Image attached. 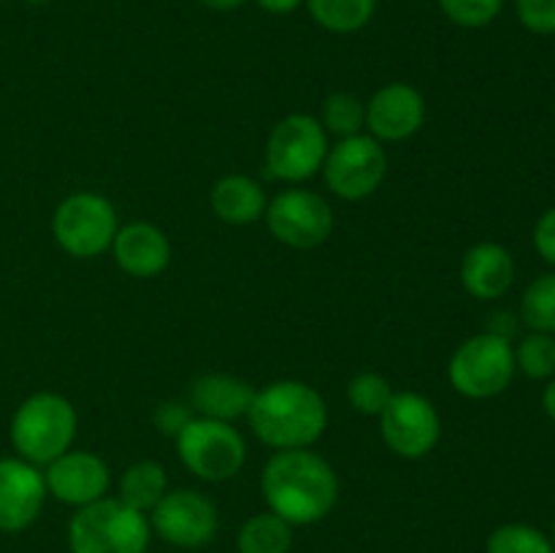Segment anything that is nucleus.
Returning a JSON list of instances; mask_svg holds the SVG:
<instances>
[{
    "mask_svg": "<svg viewBox=\"0 0 555 553\" xmlns=\"http://www.w3.org/2000/svg\"><path fill=\"white\" fill-rule=\"evenodd\" d=\"M70 553H146L150 524L146 515L122 499H98L76 510L68 524Z\"/></svg>",
    "mask_w": 555,
    "mask_h": 553,
    "instance_id": "4",
    "label": "nucleus"
},
{
    "mask_svg": "<svg viewBox=\"0 0 555 553\" xmlns=\"http://www.w3.org/2000/svg\"><path fill=\"white\" fill-rule=\"evenodd\" d=\"M515 369L529 380H551L555 374V336L531 331L515 347Z\"/></svg>",
    "mask_w": 555,
    "mask_h": 553,
    "instance_id": "26",
    "label": "nucleus"
},
{
    "mask_svg": "<svg viewBox=\"0 0 555 553\" xmlns=\"http://www.w3.org/2000/svg\"><path fill=\"white\" fill-rule=\"evenodd\" d=\"M439 9L459 27H486L502 14L504 0H439Z\"/></svg>",
    "mask_w": 555,
    "mask_h": 553,
    "instance_id": "28",
    "label": "nucleus"
},
{
    "mask_svg": "<svg viewBox=\"0 0 555 553\" xmlns=\"http://www.w3.org/2000/svg\"><path fill=\"white\" fill-rule=\"evenodd\" d=\"M193 417V407L182 404V401H163L155 412V423L166 437H177Z\"/></svg>",
    "mask_w": 555,
    "mask_h": 553,
    "instance_id": "30",
    "label": "nucleus"
},
{
    "mask_svg": "<svg viewBox=\"0 0 555 553\" xmlns=\"http://www.w3.org/2000/svg\"><path fill=\"white\" fill-rule=\"evenodd\" d=\"M486 553H553V542L537 526L504 524L491 531Z\"/></svg>",
    "mask_w": 555,
    "mask_h": 553,
    "instance_id": "25",
    "label": "nucleus"
},
{
    "mask_svg": "<svg viewBox=\"0 0 555 553\" xmlns=\"http://www.w3.org/2000/svg\"><path fill=\"white\" fill-rule=\"evenodd\" d=\"M393 388H390L388 377L377 372H361L350 380L347 385V399H350L352 410L361 415H377L388 407Z\"/></svg>",
    "mask_w": 555,
    "mask_h": 553,
    "instance_id": "27",
    "label": "nucleus"
},
{
    "mask_svg": "<svg viewBox=\"0 0 555 553\" xmlns=\"http://www.w3.org/2000/svg\"><path fill=\"white\" fill-rule=\"evenodd\" d=\"M168 493V475L157 461H135L119 477V499L139 513H152Z\"/></svg>",
    "mask_w": 555,
    "mask_h": 553,
    "instance_id": "20",
    "label": "nucleus"
},
{
    "mask_svg": "<svg viewBox=\"0 0 555 553\" xmlns=\"http://www.w3.org/2000/svg\"><path fill=\"white\" fill-rule=\"evenodd\" d=\"M47 502L43 472L25 459H0V531H22Z\"/></svg>",
    "mask_w": 555,
    "mask_h": 553,
    "instance_id": "15",
    "label": "nucleus"
},
{
    "mask_svg": "<svg viewBox=\"0 0 555 553\" xmlns=\"http://www.w3.org/2000/svg\"><path fill=\"white\" fill-rule=\"evenodd\" d=\"M520 320L531 331L555 334V274H542L520 298Z\"/></svg>",
    "mask_w": 555,
    "mask_h": 553,
    "instance_id": "23",
    "label": "nucleus"
},
{
    "mask_svg": "<svg viewBox=\"0 0 555 553\" xmlns=\"http://www.w3.org/2000/svg\"><path fill=\"white\" fill-rule=\"evenodd\" d=\"M388 157L374 136H347L339 144L328 146L323 160V177L328 190L345 201H363L377 193L385 182Z\"/></svg>",
    "mask_w": 555,
    "mask_h": 553,
    "instance_id": "9",
    "label": "nucleus"
},
{
    "mask_svg": "<svg viewBox=\"0 0 555 553\" xmlns=\"http://www.w3.org/2000/svg\"><path fill=\"white\" fill-rule=\"evenodd\" d=\"M515 282V260L504 244L480 242L461 260V285L477 301L502 298Z\"/></svg>",
    "mask_w": 555,
    "mask_h": 553,
    "instance_id": "17",
    "label": "nucleus"
},
{
    "mask_svg": "<svg viewBox=\"0 0 555 553\" xmlns=\"http://www.w3.org/2000/svg\"><path fill=\"white\" fill-rule=\"evenodd\" d=\"M291 545L293 526L271 510L244 520L238 531V553H291Z\"/></svg>",
    "mask_w": 555,
    "mask_h": 553,
    "instance_id": "22",
    "label": "nucleus"
},
{
    "mask_svg": "<svg viewBox=\"0 0 555 553\" xmlns=\"http://www.w3.org/2000/svg\"><path fill=\"white\" fill-rule=\"evenodd\" d=\"M312 20L328 33H358L372 22L377 0H304Z\"/></svg>",
    "mask_w": 555,
    "mask_h": 553,
    "instance_id": "21",
    "label": "nucleus"
},
{
    "mask_svg": "<svg viewBox=\"0 0 555 553\" xmlns=\"http://www.w3.org/2000/svg\"><path fill=\"white\" fill-rule=\"evenodd\" d=\"M119 231L117 209L98 193L68 195L52 215L54 242L74 258H98L112 247Z\"/></svg>",
    "mask_w": 555,
    "mask_h": 553,
    "instance_id": "7",
    "label": "nucleus"
},
{
    "mask_svg": "<svg viewBox=\"0 0 555 553\" xmlns=\"http://www.w3.org/2000/svg\"><path fill=\"white\" fill-rule=\"evenodd\" d=\"M323 128L328 133L347 139V136H358L366 125V103L352 92H334L325 98L323 103Z\"/></svg>",
    "mask_w": 555,
    "mask_h": 553,
    "instance_id": "24",
    "label": "nucleus"
},
{
    "mask_svg": "<svg viewBox=\"0 0 555 553\" xmlns=\"http://www.w3.org/2000/svg\"><path fill=\"white\" fill-rule=\"evenodd\" d=\"M260 488L271 513L291 526L323 520L339 499V477L323 455L312 450H276L263 466Z\"/></svg>",
    "mask_w": 555,
    "mask_h": 553,
    "instance_id": "1",
    "label": "nucleus"
},
{
    "mask_svg": "<svg viewBox=\"0 0 555 553\" xmlns=\"http://www.w3.org/2000/svg\"><path fill=\"white\" fill-rule=\"evenodd\" d=\"M266 226L276 242L293 249H314L334 231V211L312 190H282L266 204Z\"/></svg>",
    "mask_w": 555,
    "mask_h": 553,
    "instance_id": "10",
    "label": "nucleus"
},
{
    "mask_svg": "<svg viewBox=\"0 0 555 553\" xmlns=\"http://www.w3.org/2000/svg\"><path fill=\"white\" fill-rule=\"evenodd\" d=\"M534 247L542 260L555 266V206L545 211L534 226Z\"/></svg>",
    "mask_w": 555,
    "mask_h": 553,
    "instance_id": "31",
    "label": "nucleus"
},
{
    "mask_svg": "<svg viewBox=\"0 0 555 553\" xmlns=\"http://www.w3.org/2000/svg\"><path fill=\"white\" fill-rule=\"evenodd\" d=\"M520 25L537 36H555V0H515Z\"/></svg>",
    "mask_w": 555,
    "mask_h": 553,
    "instance_id": "29",
    "label": "nucleus"
},
{
    "mask_svg": "<svg viewBox=\"0 0 555 553\" xmlns=\"http://www.w3.org/2000/svg\"><path fill=\"white\" fill-rule=\"evenodd\" d=\"M450 385L466 399H493L504 394L515 377V347L496 331L461 342L448 363Z\"/></svg>",
    "mask_w": 555,
    "mask_h": 553,
    "instance_id": "5",
    "label": "nucleus"
},
{
    "mask_svg": "<svg viewBox=\"0 0 555 553\" xmlns=\"http://www.w3.org/2000/svg\"><path fill=\"white\" fill-rule=\"evenodd\" d=\"M43 483H47V493H52L54 499L74 504V507H85V504L106 497L112 472H108V464L98 453L65 450L52 464H47Z\"/></svg>",
    "mask_w": 555,
    "mask_h": 553,
    "instance_id": "13",
    "label": "nucleus"
},
{
    "mask_svg": "<svg viewBox=\"0 0 555 553\" xmlns=\"http://www.w3.org/2000/svg\"><path fill=\"white\" fill-rule=\"evenodd\" d=\"M301 3L304 0H258L260 9L269 11V14H276V16L293 14V11H296Z\"/></svg>",
    "mask_w": 555,
    "mask_h": 553,
    "instance_id": "32",
    "label": "nucleus"
},
{
    "mask_svg": "<svg viewBox=\"0 0 555 553\" xmlns=\"http://www.w3.org/2000/svg\"><path fill=\"white\" fill-rule=\"evenodd\" d=\"M206 9H215V11H233V9H242L247 0H201Z\"/></svg>",
    "mask_w": 555,
    "mask_h": 553,
    "instance_id": "34",
    "label": "nucleus"
},
{
    "mask_svg": "<svg viewBox=\"0 0 555 553\" xmlns=\"http://www.w3.org/2000/svg\"><path fill=\"white\" fill-rule=\"evenodd\" d=\"M426 123V98L417 87L393 81L369 98L366 128L377 141L412 139Z\"/></svg>",
    "mask_w": 555,
    "mask_h": 553,
    "instance_id": "14",
    "label": "nucleus"
},
{
    "mask_svg": "<svg viewBox=\"0 0 555 553\" xmlns=\"http://www.w3.org/2000/svg\"><path fill=\"white\" fill-rule=\"evenodd\" d=\"M379 434L385 445L401 459H423L437 448L442 437V421L431 401L415 390L390 396L388 407L379 412Z\"/></svg>",
    "mask_w": 555,
    "mask_h": 553,
    "instance_id": "11",
    "label": "nucleus"
},
{
    "mask_svg": "<svg viewBox=\"0 0 555 553\" xmlns=\"http://www.w3.org/2000/svg\"><path fill=\"white\" fill-rule=\"evenodd\" d=\"M211 211L228 226H249L266 215V193L247 173H228L211 188Z\"/></svg>",
    "mask_w": 555,
    "mask_h": 553,
    "instance_id": "19",
    "label": "nucleus"
},
{
    "mask_svg": "<svg viewBox=\"0 0 555 553\" xmlns=\"http://www.w3.org/2000/svg\"><path fill=\"white\" fill-rule=\"evenodd\" d=\"M542 407H545L547 417L555 423V374L551 380H547L545 385V394H542Z\"/></svg>",
    "mask_w": 555,
    "mask_h": 553,
    "instance_id": "33",
    "label": "nucleus"
},
{
    "mask_svg": "<svg viewBox=\"0 0 555 553\" xmlns=\"http://www.w3.org/2000/svg\"><path fill=\"white\" fill-rule=\"evenodd\" d=\"M112 253L119 269L139 280L163 274L171 263V242L152 222H128L119 228L112 242Z\"/></svg>",
    "mask_w": 555,
    "mask_h": 553,
    "instance_id": "16",
    "label": "nucleus"
},
{
    "mask_svg": "<svg viewBox=\"0 0 555 553\" xmlns=\"http://www.w3.org/2000/svg\"><path fill=\"white\" fill-rule=\"evenodd\" d=\"M177 453L195 477L222 483L242 472L247 445L231 423L198 415L190 417L188 426L177 434Z\"/></svg>",
    "mask_w": 555,
    "mask_h": 553,
    "instance_id": "6",
    "label": "nucleus"
},
{
    "mask_svg": "<svg viewBox=\"0 0 555 553\" xmlns=\"http://www.w3.org/2000/svg\"><path fill=\"white\" fill-rule=\"evenodd\" d=\"M247 417L263 445L274 450H301L323 437L328 407L309 383L276 380L255 390Z\"/></svg>",
    "mask_w": 555,
    "mask_h": 553,
    "instance_id": "2",
    "label": "nucleus"
},
{
    "mask_svg": "<svg viewBox=\"0 0 555 553\" xmlns=\"http://www.w3.org/2000/svg\"><path fill=\"white\" fill-rule=\"evenodd\" d=\"M76 426H79V417H76L74 404L65 396L41 390V394L27 396L16 407L11 417V445L20 459L47 466L65 450H70Z\"/></svg>",
    "mask_w": 555,
    "mask_h": 553,
    "instance_id": "3",
    "label": "nucleus"
},
{
    "mask_svg": "<svg viewBox=\"0 0 555 553\" xmlns=\"http://www.w3.org/2000/svg\"><path fill=\"white\" fill-rule=\"evenodd\" d=\"M328 133L312 114H287L266 141V168L282 182H304L323 168Z\"/></svg>",
    "mask_w": 555,
    "mask_h": 553,
    "instance_id": "8",
    "label": "nucleus"
},
{
    "mask_svg": "<svg viewBox=\"0 0 555 553\" xmlns=\"http://www.w3.org/2000/svg\"><path fill=\"white\" fill-rule=\"evenodd\" d=\"M217 507L209 497L190 488L168 491L152 510V529L177 548H201L215 540Z\"/></svg>",
    "mask_w": 555,
    "mask_h": 553,
    "instance_id": "12",
    "label": "nucleus"
},
{
    "mask_svg": "<svg viewBox=\"0 0 555 553\" xmlns=\"http://www.w3.org/2000/svg\"><path fill=\"white\" fill-rule=\"evenodd\" d=\"M25 3H33V5H41V3H49V0H25Z\"/></svg>",
    "mask_w": 555,
    "mask_h": 553,
    "instance_id": "35",
    "label": "nucleus"
},
{
    "mask_svg": "<svg viewBox=\"0 0 555 553\" xmlns=\"http://www.w3.org/2000/svg\"><path fill=\"white\" fill-rule=\"evenodd\" d=\"M551 542H553V553H555V520H553V535H551Z\"/></svg>",
    "mask_w": 555,
    "mask_h": 553,
    "instance_id": "36",
    "label": "nucleus"
},
{
    "mask_svg": "<svg viewBox=\"0 0 555 553\" xmlns=\"http://www.w3.org/2000/svg\"><path fill=\"white\" fill-rule=\"evenodd\" d=\"M255 399V388L242 377L233 374H204L190 388V407L201 417L211 421H236L249 412V404Z\"/></svg>",
    "mask_w": 555,
    "mask_h": 553,
    "instance_id": "18",
    "label": "nucleus"
}]
</instances>
